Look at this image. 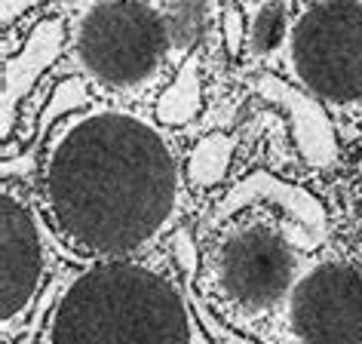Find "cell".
Segmentation results:
<instances>
[{"label": "cell", "instance_id": "obj_1", "mask_svg": "<svg viewBox=\"0 0 362 344\" xmlns=\"http://www.w3.org/2000/svg\"><path fill=\"white\" fill-rule=\"evenodd\" d=\"M169 132L123 105H89L52 126L37 157V206L52 237L86 261L144 258L185 210Z\"/></svg>", "mask_w": 362, "mask_h": 344}, {"label": "cell", "instance_id": "obj_2", "mask_svg": "<svg viewBox=\"0 0 362 344\" xmlns=\"http://www.w3.org/2000/svg\"><path fill=\"white\" fill-rule=\"evenodd\" d=\"M37 344H197V320L163 261H89L52 298Z\"/></svg>", "mask_w": 362, "mask_h": 344}, {"label": "cell", "instance_id": "obj_3", "mask_svg": "<svg viewBox=\"0 0 362 344\" xmlns=\"http://www.w3.org/2000/svg\"><path fill=\"white\" fill-rule=\"evenodd\" d=\"M206 270L218 302L249 316L286 304L304 274L286 222L264 206H246L215 231Z\"/></svg>", "mask_w": 362, "mask_h": 344}, {"label": "cell", "instance_id": "obj_4", "mask_svg": "<svg viewBox=\"0 0 362 344\" xmlns=\"http://www.w3.org/2000/svg\"><path fill=\"white\" fill-rule=\"evenodd\" d=\"M169 52L166 16L148 0H98L74 28L80 68L107 93H135L153 84Z\"/></svg>", "mask_w": 362, "mask_h": 344}, {"label": "cell", "instance_id": "obj_5", "mask_svg": "<svg viewBox=\"0 0 362 344\" xmlns=\"http://www.w3.org/2000/svg\"><path fill=\"white\" fill-rule=\"evenodd\" d=\"M292 74L329 105L362 102V0H313L288 31Z\"/></svg>", "mask_w": 362, "mask_h": 344}, {"label": "cell", "instance_id": "obj_6", "mask_svg": "<svg viewBox=\"0 0 362 344\" xmlns=\"http://www.w3.org/2000/svg\"><path fill=\"white\" fill-rule=\"evenodd\" d=\"M47 231L37 197L19 182H6L0 197V320L6 338L19 335L37 311L49 274Z\"/></svg>", "mask_w": 362, "mask_h": 344}, {"label": "cell", "instance_id": "obj_7", "mask_svg": "<svg viewBox=\"0 0 362 344\" xmlns=\"http://www.w3.org/2000/svg\"><path fill=\"white\" fill-rule=\"evenodd\" d=\"M286 320L298 344H362V268L350 258L316 261L288 292Z\"/></svg>", "mask_w": 362, "mask_h": 344}, {"label": "cell", "instance_id": "obj_8", "mask_svg": "<svg viewBox=\"0 0 362 344\" xmlns=\"http://www.w3.org/2000/svg\"><path fill=\"white\" fill-rule=\"evenodd\" d=\"M163 16H166L172 50L187 52L203 40L209 28V0H169Z\"/></svg>", "mask_w": 362, "mask_h": 344}, {"label": "cell", "instance_id": "obj_9", "mask_svg": "<svg viewBox=\"0 0 362 344\" xmlns=\"http://www.w3.org/2000/svg\"><path fill=\"white\" fill-rule=\"evenodd\" d=\"M286 40V10L279 4L261 6V13L255 16L249 28V47L255 52H274L279 50V43Z\"/></svg>", "mask_w": 362, "mask_h": 344}, {"label": "cell", "instance_id": "obj_10", "mask_svg": "<svg viewBox=\"0 0 362 344\" xmlns=\"http://www.w3.org/2000/svg\"><path fill=\"white\" fill-rule=\"evenodd\" d=\"M341 203H344V215H347L350 228L359 234L362 240V148L353 157V163L344 172V185H341Z\"/></svg>", "mask_w": 362, "mask_h": 344}]
</instances>
